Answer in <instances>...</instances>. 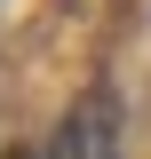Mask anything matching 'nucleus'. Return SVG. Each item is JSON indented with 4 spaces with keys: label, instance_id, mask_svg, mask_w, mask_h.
Instances as JSON below:
<instances>
[{
    "label": "nucleus",
    "instance_id": "obj_2",
    "mask_svg": "<svg viewBox=\"0 0 151 159\" xmlns=\"http://www.w3.org/2000/svg\"><path fill=\"white\" fill-rule=\"evenodd\" d=\"M8 159H32V151H8Z\"/></svg>",
    "mask_w": 151,
    "mask_h": 159
},
{
    "label": "nucleus",
    "instance_id": "obj_1",
    "mask_svg": "<svg viewBox=\"0 0 151 159\" xmlns=\"http://www.w3.org/2000/svg\"><path fill=\"white\" fill-rule=\"evenodd\" d=\"M48 159H119V88H88L56 127Z\"/></svg>",
    "mask_w": 151,
    "mask_h": 159
}]
</instances>
